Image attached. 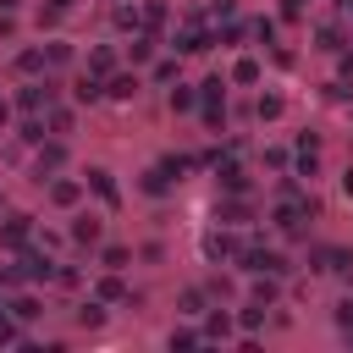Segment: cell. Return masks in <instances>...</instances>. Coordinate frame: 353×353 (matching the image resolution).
<instances>
[{
	"mask_svg": "<svg viewBox=\"0 0 353 353\" xmlns=\"http://www.w3.org/2000/svg\"><path fill=\"white\" fill-rule=\"evenodd\" d=\"M237 270H243V276H259V270H265V276H287L292 259H287L281 248H237Z\"/></svg>",
	"mask_w": 353,
	"mask_h": 353,
	"instance_id": "obj_1",
	"label": "cell"
},
{
	"mask_svg": "<svg viewBox=\"0 0 353 353\" xmlns=\"http://www.w3.org/2000/svg\"><path fill=\"white\" fill-rule=\"evenodd\" d=\"M55 259H50V248H28L22 243V254H17V281H55Z\"/></svg>",
	"mask_w": 353,
	"mask_h": 353,
	"instance_id": "obj_2",
	"label": "cell"
},
{
	"mask_svg": "<svg viewBox=\"0 0 353 353\" xmlns=\"http://www.w3.org/2000/svg\"><path fill=\"white\" fill-rule=\"evenodd\" d=\"M309 210H314V199H298V193H292V199H281V204L270 210V226H276V232H287V237H298Z\"/></svg>",
	"mask_w": 353,
	"mask_h": 353,
	"instance_id": "obj_3",
	"label": "cell"
},
{
	"mask_svg": "<svg viewBox=\"0 0 353 353\" xmlns=\"http://www.w3.org/2000/svg\"><path fill=\"white\" fill-rule=\"evenodd\" d=\"M210 165H215V182H221L226 193H248V176H243V160H237V154H215Z\"/></svg>",
	"mask_w": 353,
	"mask_h": 353,
	"instance_id": "obj_4",
	"label": "cell"
},
{
	"mask_svg": "<svg viewBox=\"0 0 353 353\" xmlns=\"http://www.w3.org/2000/svg\"><path fill=\"white\" fill-rule=\"evenodd\" d=\"M138 88H143L138 72H110V77H105V99H116V105H132Z\"/></svg>",
	"mask_w": 353,
	"mask_h": 353,
	"instance_id": "obj_5",
	"label": "cell"
},
{
	"mask_svg": "<svg viewBox=\"0 0 353 353\" xmlns=\"http://www.w3.org/2000/svg\"><path fill=\"white\" fill-rule=\"evenodd\" d=\"M50 99H55V83H50V77H44V83H28V88L17 94V105H22L28 116H39V110H44Z\"/></svg>",
	"mask_w": 353,
	"mask_h": 353,
	"instance_id": "obj_6",
	"label": "cell"
},
{
	"mask_svg": "<svg viewBox=\"0 0 353 353\" xmlns=\"http://www.w3.org/2000/svg\"><path fill=\"white\" fill-rule=\"evenodd\" d=\"M83 193H88V188H83L77 176H55V182H50V204H55V210H72Z\"/></svg>",
	"mask_w": 353,
	"mask_h": 353,
	"instance_id": "obj_7",
	"label": "cell"
},
{
	"mask_svg": "<svg viewBox=\"0 0 353 353\" xmlns=\"http://www.w3.org/2000/svg\"><path fill=\"white\" fill-rule=\"evenodd\" d=\"M61 165H66V143H61V138L39 143V182H44V176H55Z\"/></svg>",
	"mask_w": 353,
	"mask_h": 353,
	"instance_id": "obj_8",
	"label": "cell"
},
{
	"mask_svg": "<svg viewBox=\"0 0 353 353\" xmlns=\"http://www.w3.org/2000/svg\"><path fill=\"white\" fill-rule=\"evenodd\" d=\"M33 237V215H6V226H0V243L6 248H22Z\"/></svg>",
	"mask_w": 353,
	"mask_h": 353,
	"instance_id": "obj_9",
	"label": "cell"
},
{
	"mask_svg": "<svg viewBox=\"0 0 353 353\" xmlns=\"http://www.w3.org/2000/svg\"><path fill=\"white\" fill-rule=\"evenodd\" d=\"M237 248H243V243H237V237H232L226 226L204 237V259H237Z\"/></svg>",
	"mask_w": 353,
	"mask_h": 353,
	"instance_id": "obj_10",
	"label": "cell"
},
{
	"mask_svg": "<svg viewBox=\"0 0 353 353\" xmlns=\"http://www.w3.org/2000/svg\"><path fill=\"white\" fill-rule=\"evenodd\" d=\"M99 237H105V226H99V215H77V221H72V243H77V248H94Z\"/></svg>",
	"mask_w": 353,
	"mask_h": 353,
	"instance_id": "obj_11",
	"label": "cell"
},
{
	"mask_svg": "<svg viewBox=\"0 0 353 353\" xmlns=\"http://www.w3.org/2000/svg\"><path fill=\"white\" fill-rule=\"evenodd\" d=\"M248 298H254V303H265V309H270V303H276V298H281V276H265V270H259V276H254V281H248Z\"/></svg>",
	"mask_w": 353,
	"mask_h": 353,
	"instance_id": "obj_12",
	"label": "cell"
},
{
	"mask_svg": "<svg viewBox=\"0 0 353 353\" xmlns=\"http://www.w3.org/2000/svg\"><path fill=\"white\" fill-rule=\"evenodd\" d=\"M72 99H77V105H94V99H105V77H94V72H83V77L72 83Z\"/></svg>",
	"mask_w": 353,
	"mask_h": 353,
	"instance_id": "obj_13",
	"label": "cell"
},
{
	"mask_svg": "<svg viewBox=\"0 0 353 353\" xmlns=\"http://www.w3.org/2000/svg\"><path fill=\"white\" fill-rule=\"evenodd\" d=\"M39 314H44V303H39L33 292H17V298H11V320H17V325H33Z\"/></svg>",
	"mask_w": 353,
	"mask_h": 353,
	"instance_id": "obj_14",
	"label": "cell"
},
{
	"mask_svg": "<svg viewBox=\"0 0 353 353\" xmlns=\"http://www.w3.org/2000/svg\"><path fill=\"white\" fill-rule=\"evenodd\" d=\"M83 188H94V193H99L105 204H121V193H116V182H110V171H99V165H94L88 176H83Z\"/></svg>",
	"mask_w": 353,
	"mask_h": 353,
	"instance_id": "obj_15",
	"label": "cell"
},
{
	"mask_svg": "<svg viewBox=\"0 0 353 353\" xmlns=\"http://www.w3.org/2000/svg\"><path fill=\"white\" fill-rule=\"evenodd\" d=\"M171 182H176V176H165V171H160V165H149V171H143V176H138V188H143V193H149V199H165V193H171Z\"/></svg>",
	"mask_w": 353,
	"mask_h": 353,
	"instance_id": "obj_16",
	"label": "cell"
},
{
	"mask_svg": "<svg viewBox=\"0 0 353 353\" xmlns=\"http://www.w3.org/2000/svg\"><path fill=\"white\" fill-rule=\"evenodd\" d=\"M259 325H265V303H254V298H248V303L237 309V331H243V336H254Z\"/></svg>",
	"mask_w": 353,
	"mask_h": 353,
	"instance_id": "obj_17",
	"label": "cell"
},
{
	"mask_svg": "<svg viewBox=\"0 0 353 353\" xmlns=\"http://www.w3.org/2000/svg\"><path fill=\"white\" fill-rule=\"evenodd\" d=\"M94 298H99V303H121V298H127V287H121V270H110V276L94 287Z\"/></svg>",
	"mask_w": 353,
	"mask_h": 353,
	"instance_id": "obj_18",
	"label": "cell"
},
{
	"mask_svg": "<svg viewBox=\"0 0 353 353\" xmlns=\"http://www.w3.org/2000/svg\"><path fill=\"white\" fill-rule=\"evenodd\" d=\"M232 83H243V88L259 83V61H254V55H237V61H232Z\"/></svg>",
	"mask_w": 353,
	"mask_h": 353,
	"instance_id": "obj_19",
	"label": "cell"
},
{
	"mask_svg": "<svg viewBox=\"0 0 353 353\" xmlns=\"http://www.w3.org/2000/svg\"><path fill=\"white\" fill-rule=\"evenodd\" d=\"M165 105H171V110H176V116H188V110H193V105H199V94H193V88H188V83H176V88H171V94H165Z\"/></svg>",
	"mask_w": 353,
	"mask_h": 353,
	"instance_id": "obj_20",
	"label": "cell"
},
{
	"mask_svg": "<svg viewBox=\"0 0 353 353\" xmlns=\"http://www.w3.org/2000/svg\"><path fill=\"white\" fill-rule=\"evenodd\" d=\"M281 110H287V99H281V94H259V99H254V116H259V121H276Z\"/></svg>",
	"mask_w": 353,
	"mask_h": 353,
	"instance_id": "obj_21",
	"label": "cell"
},
{
	"mask_svg": "<svg viewBox=\"0 0 353 353\" xmlns=\"http://www.w3.org/2000/svg\"><path fill=\"white\" fill-rule=\"evenodd\" d=\"M44 127H50V132H72V110H61V105L50 99V105H44Z\"/></svg>",
	"mask_w": 353,
	"mask_h": 353,
	"instance_id": "obj_22",
	"label": "cell"
},
{
	"mask_svg": "<svg viewBox=\"0 0 353 353\" xmlns=\"http://www.w3.org/2000/svg\"><path fill=\"white\" fill-rule=\"evenodd\" d=\"M221 221H226V226H243V221H248V204H243V193H232V199L221 204Z\"/></svg>",
	"mask_w": 353,
	"mask_h": 353,
	"instance_id": "obj_23",
	"label": "cell"
},
{
	"mask_svg": "<svg viewBox=\"0 0 353 353\" xmlns=\"http://www.w3.org/2000/svg\"><path fill=\"white\" fill-rule=\"evenodd\" d=\"M77 325H83V331H94V325H105V303H99V298H88V303L77 309Z\"/></svg>",
	"mask_w": 353,
	"mask_h": 353,
	"instance_id": "obj_24",
	"label": "cell"
},
{
	"mask_svg": "<svg viewBox=\"0 0 353 353\" xmlns=\"http://www.w3.org/2000/svg\"><path fill=\"white\" fill-rule=\"evenodd\" d=\"M66 61H72V44L66 39H50L44 44V66H66Z\"/></svg>",
	"mask_w": 353,
	"mask_h": 353,
	"instance_id": "obj_25",
	"label": "cell"
},
{
	"mask_svg": "<svg viewBox=\"0 0 353 353\" xmlns=\"http://www.w3.org/2000/svg\"><path fill=\"white\" fill-rule=\"evenodd\" d=\"M88 72H94V77H110V72H116V55H110V50H88Z\"/></svg>",
	"mask_w": 353,
	"mask_h": 353,
	"instance_id": "obj_26",
	"label": "cell"
},
{
	"mask_svg": "<svg viewBox=\"0 0 353 353\" xmlns=\"http://www.w3.org/2000/svg\"><path fill=\"white\" fill-rule=\"evenodd\" d=\"M199 99H204V105H226V83H221V77H204V83H199Z\"/></svg>",
	"mask_w": 353,
	"mask_h": 353,
	"instance_id": "obj_27",
	"label": "cell"
},
{
	"mask_svg": "<svg viewBox=\"0 0 353 353\" xmlns=\"http://www.w3.org/2000/svg\"><path fill=\"white\" fill-rule=\"evenodd\" d=\"M127 259H132V248H121V243H110V248L99 254V265H105V270H127Z\"/></svg>",
	"mask_w": 353,
	"mask_h": 353,
	"instance_id": "obj_28",
	"label": "cell"
},
{
	"mask_svg": "<svg viewBox=\"0 0 353 353\" xmlns=\"http://www.w3.org/2000/svg\"><path fill=\"white\" fill-rule=\"evenodd\" d=\"M226 336H232V320L226 314H210L204 320V342H226Z\"/></svg>",
	"mask_w": 353,
	"mask_h": 353,
	"instance_id": "obj_29",
	"label": "cell"
},
{
	"mask_svg": "<svg viewBox=\"0 0 353 353\" xmlns=\"http://www.w3.org/2000/svg\"><path fill=\"white\" fill-rule=\"evenodd\" d=\"M17 72L39 77V72H44V50H22V55H17Z\"/></svg>",
	"mask_w": 353,
	"mask_h": 353,
	"instance_id": "obj_30",
	"label": "cell"
},
{
	"mask_svg": "<svg viewBox=\"0 0 353 353\" xmlns=\"http://www.w3.org/2000/svg\"><path fill=\"white\" fill-rule=\"evenodd\" d=\"M204 303H210L204 287H188V292H182V314H204Z\"/></svg>",
	"mask_w": 353,
	"mask_h": 353,
	"instance_id": "obj_31",
	"label": "cell"
},
{
	"mask_svg": "<svg viewBox=\"0 0 353 353\" xmlns=\"http://www.w3.org/2000/svg\"><path fill=\"white\" fill-rule=\"evenodd\" d=\"M138 17H143V28H149V33H154V28H160V22H165V6H160V0H149V6H143V11H138Z\"/></svg>",
	"mask_w": 353,
	"mask_h": 353,
	"instance_id": "obj_32",
	"label": "cell"
},
{
	"mask_svg": "<svg viewBox=\"0 0 353 353\" xmlns=\"http://www.w3.org/2000/svg\"><path fill=\"white\" fill-rule=\"evenodd\" d=\"M116 28H132V33H138V28H143V17H138V6H121V11H116Z\"/></svg>",
	"mask_w": 353,
	"mask_h": 353,
	"instance_id": "obj_33",
	"label": "cell"
},
{
	"mask_svg": "<svg viewBox=\"0 0 353 353\" xmlns=\"http://www.w3.org/2000/svg\"><path fill=\"white\" fill-rule=\"evenodd\" d=\"M199 342H204V331H188V325L171 331V347H199Z\"/></svg>",
	"mask_w": 353,
	"mask_h": 353,
	"instance_id": "obj_34",
	"label": "cell"
},
{
	"mask_svg": "<svg viewBox=\"0 0 353 353\" xmlns=\"http://www.w3.org/2000/svg\"><path fill=\"white\" fill-rule=\"evenodd\" d=\"M314 39H320V50H342V28H320Z\"/></svg>",
	"mask_w": 353,
	"mask_h": 353,
	"instance_id": "obj_35",
	"label": "cell"
},
{
	"mask_svg": "<svg viewBox=\"0 0 353 353\" xmlns=\"http://www.w3.org/2000/svg\"><path fill=\"white\" fill-rule=\"evenodd\" d=\"M22 143H44V121H39V116L22 121Z\"/></svg>",
	"mask_w": 353,
	"mask_h": 353,
	"instance_id": "obj_36",
	"label": "cell"
},
{
	"mask_svg": "<svg viewBox=\"0 0 353 353\" xmlns=\"http://www.w3.org/2000/svg\"><path fill=\"white\" fill-rule=\"evenodd\" d=\"M154 83H176V61H154Z\"/></svg>",
	"mask_w": 353,
	"mask_h": 353,
	"instance_id": "obj_37",
	"label": "cell"
},
{
	"mask_svg": "<svg viewBox=\"0 0 353 353\" xmlns=\"http://www.w3.org/2000/svg\"><path fill=\"white\" fill-rule=\"evenodd\" d=\"M254 33H259L265 44H276V22H270V17H259V22H254Z\"/></svg>",
	"mask_w": 353,
	"mask_h": 353,
	"instance_id": "obj_38",
	"label": "cell"
},
{
	"mask_svg": "<svg viewBox=\"0 0 353 353\" xmlns=\"http://www.w3.org/2000/svg\"><path fill=\"white\" fill-rule=\"evenodd\" d=\"M17 33V22H11V11H0V39H11Z\"/></svg>",
	"mask_w": 353,
	"mask_h": 353,
	"instance_id": "obj_39",
	"label": "cell"
},
{
	"mask_svg": "<svg viewBox=\"0 0 353 353\" xmlns=\"http://www.w3.org/2000/svg\"><path fill=\"white\" fill-rule=\"evenodd\" d=\"M336 66H342V83H347V77H353V50H342V61H336Z\"/></svg>",
	"mask_w": 353,
	"mask_h": 353,
	"instance_id": "obj_40",
	"label": "cell"
},
{
	"mask_svg": "<svg viewBox=\"0 0 353 353\" xmlns=\"http://www.w3.org/2000/svg\"><path fill=\"white\" fill-rule=\"evenodd\" d=\"M303 11V0H281V17H298Z\"/></svg>",
	"mask_w": 353,
	"mask_h": 353,
	"instance_id": "obj_41",
	"label": "cell"
},
{
	"mask_svg": "<svg viewBox=\"0 0 353 353\" xmlns=\"http://www.w3.org/2000/svg\"><path fill=\"white\" fill-rule=\"evenodd\" d=\"M342 193H347V199H353V165H347V171H342Z\"/></svg>",
	"mask_w": 353,
	"mask_h": 353,
	"instance_id": "obj_42",
	"label": "cell"
},
{
	"mask_svg": "<svg viewBox=\"0 0 353 353\" xmlns=\"http://www.w3.org/2000/svg\"><path fill=\"white\" fill-rule=\"evenodd\" d=\"M44 6H55V11H72V6H77V0H44Z\"/></svg>",
	"mask_w": 353,
	"mask_h": 353,
	"instance_id": "obj_43",
	"label": "cell"
},
{
	"mask_svg": "<svg viewBox=\"0 0 353 353\" xmlns=\"http://www.w3.org/2000/svg\"><path fill=\"white\" fill-rule=\"evenodd\" d=\"M17 6H22V0H0V11H17Z\"/></svg>",
	"mask_w": 353,
	"mask_h": 353,
	"instance_id": "obj_44",
	"label": "cell"
},
{
	"mask_svg": "<svg viewBox=\"0 0 353 353\" xmlns=\"http://www.w3.org/2000/svg\"><path fill=\"white\" fill-rule=\"evenodd\" d=\"M342 336H347V342H353V320H347V325H342Z\"/></svg>",
	"mask_w": 353,
	"mask_h": 353,
	"instance_id": "obj_45",
	"label": "cell"
},
{
	"mask_svg": "<svg viewBox=\"0 0 353 353\" xmlns=\"http://www.w3.org/2000/svg\"><path fill=\"white\" fill-rule=\"evenodd\" d=\"M0 210H6V193H0Z\"/></svg>",
	"mask_w": 353,
	"mask_h": 353,
	"instance_id": "obj_46",
	"label": "cell"
},
{
	"mask_svg": "<svg viewBox=\"0 0 353 353\" xmlns=\"http://www.w3.org/2000/svg\"><path fill=\"white\" fill-rule=\"evenodd\" d=\"M347 11H353V0H347Z\"/></svg>",
	"mask_w": 353,
	"mask_h": 353,
	"instance_id": "obj_47",
	"label": "cell"
}]
</instances>
